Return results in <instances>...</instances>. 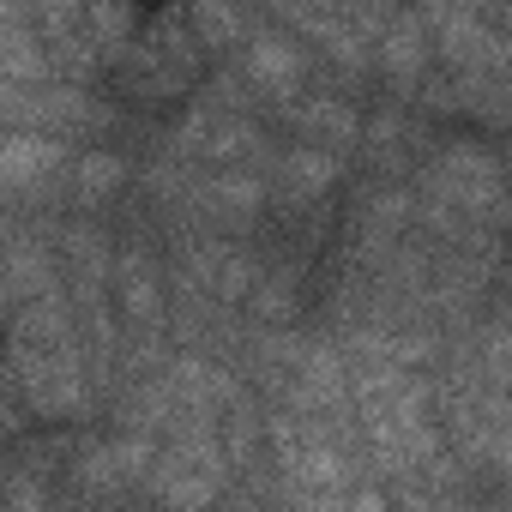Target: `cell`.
<instances>
[{"instance_id": "6da1fadb", "label": "cell", "mask_w": 512, "mask_h": 512, "mask_svg": "<svg viewBox=\"0 0 512 512\" xmlns=\"http://www.w3.org/2000/svg\"><path fill=\"white\" fill-rule=\"evenodd\" d=\"M169 7V0H127V13H139V19H157Z\"/></svg>"}]
</instances>
